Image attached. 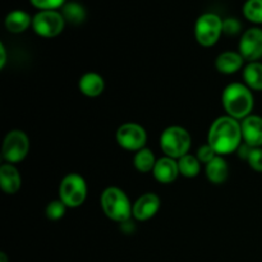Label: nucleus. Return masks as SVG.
Segmentation results:
<instances>
[{
  "instance_id": "nucleus-24",
  "label": "nucleus",
  "mask_w": 262,
  "mask_h": 262,
  "mask_svg": "<svg viewBox=\"0 0 262 262\" xmlns=\"http://www.w3.org/2000/svg\"><path fill=\"white\" fill-rule=\"evenodd\" d=\"M68 207L60 201V200H54V201H50L46 206V216H48L49 220H53V222H56V220L61 219V217L66 215V211Z\"/></svg>"
},
{
  "instance_id": "nucleus-23",
  "label": "nucleus",
  "mask_w": 262,
  "mask_h": 262,
  "mask_svg": "<svg viewBox=\"0 0 262 262\" xmlns=\"http://www.w3.org/2000/svg\"><path fill=\"white\" fill-rule=\"evenodd\" d=\"M243 15L250 22L262 25V0H247L243 4Z\"/></svg>"
},
{
  "instance_id": "nucleus-31",
  "label": "nucleus",
  "mask_w": 262,
  "mask_h": 262,
  "mask_svg": "<svg viewBox=\"0 0 262 262\" xmlns=\"http://www.w3.org/2000/svg\"><path fill=\"white\" fill-rule=\"evenodd\" d=\"M0 262H8L7 255H5L4 252H2V253H0Z\"/></svg>"
},
{
  "instance_id": "nucleus-16",
  "label": "nucleus",
  "mask_w": 262,
  "mask_h": 262,
  "mask_svg": "<svg viewBox=\"0 0 262 262\" xmlns=\"http://www.w3.org/2000/svg\"><path fill=\"white\" fill-rule=\"evenodd\" d=\"M78 89L87 97H97L104 92L105 81L99 73L87 72L79 78Z\"/></svg>"
},
{
  "instance_id": "nucleus-27",
  "label": "nucleus",
  "mask_w": 262,
  "mask_h": 262,
  "mask_svg": "<svg viewBox=\"0 0 262 262\" xmlns=\"http://www.w3.org/2000/svg\"><path fill=\"white\" fill-rule=\"evenodd\" d=\"M217 154L215 152L214 148L211 147V146L209 145V143H206V145H202L201 147H199V150H197V155L196 158L199 159L200 163L201 164H209L210 161L212 160V159L216 156Z\"/></svg>"
},
{
  "instance_id": "nucleus-22",
  "label": "nucleus",
  "mask_w": 262,
  "mask_h": 262,
  "mask_svg": "<svg viewBox=\"0 0 262 262\" xmlns=\"http://www.w3.org/2000/svg\"><path fill=\"white\" fill-rule=\"evenodd\" d=\"M178 166L181 176L186 177V178H194L201 171V163L196 156L191 155V154H187L183 158L178 159Z\"/></svg>"
},
{
  "instance_id": "nucleus-17",
  "label": "nucleus",
  "mask_w": 262,
  "mask_h": 262,
  "mask_svg": "<svg viewBox=\"0 0 262 262\" xmlns=\"http://www.w3.org/2000/svg\"><path fill=\"white\" fill-rule=\"evenodd\" d=\"M205 173L212 184H222L227 181L228 174H229V165L223 156L216 155L209 164H206Z\"/></svg>"
},
{
  "instance_id": "nucleus-8",
  "label": "nucleus",
  "mask_w": 262,
  "mask_h": 262,
  "mask_svg": "<svg viewBox=\"0 0 262 262\" xmlns=\"http://www.w3.org/2000/svg\"><path fill=\"white\" fill-rule=\"evenodd\" d=\"M66 23L63 14L58 10H40L32 17L33 31L45 38H53L60 35Z\"/></svg>"
},
{
  "instance_id": "nucleus-13",
  "label": "nucleus",
  "mask_w": 262,
  "mask_h": 262,
  "mask_svg": "<svg viewBox=\"0 0 262 262\" xmlns=\"http://www.w3.org/2000/svg\"><path fill=\"white\" fill-rule=\"evenodd\" d=\"M152 174L154 178H155L159 183H173V182L178 178V176H181V173H179L178 160H176V159L173 158H169V156L160 158L156 161L155 166H154Z\"/></svg>"
},
{
  "instance_id": "nucleus-28",
  "label": "nucleus",
  "mask_w": 262,
  "mask_h": 262,
  "mask_svg": "<svg viewBox=\"0 0 262 262\" xmlns=\"http://www.w3.org/2000/svg\"><path fill=\"white\" fill-rule=\"evenodd\" d=\"M248 165L255 171L262 173V147H255L248 158Z\"/></svg>"
},
{
  "instance_id": "nucleus-26",
  "label": "nucleus",
  "mask_w": 262,
  "mask_h": 262,
  "mask_svg": "<svg viewBox=\"0 0 262 262\" xmlns=\"http://www.w3.org/2000/svg\"><path fill=\"white\" fill-rule=\"evenodd\" d=\"M31 4L40 10H56L63 8L66 0H30Z\"/></svg>"
},
{
  "instance_id": "nucleus-21",
  "label": "nucleus",
  "mask_w": 262,
  "mask_h": 262,
  "mask_svg": "<svg viewBox=\"0 0 262 262\" xmlns=\"http://www.w3.org/2000/svg\"><path fill=\"white\" fill-rule=\"evenodd\" d=\"M156 158L152 151L147 147H143L142 150L137 151L133 156V165L140 173H148L154 170V166L156 164Z\"/></svg>"
},
{
  "instance_id": "nucleus-30",
  "label": "nucleus",
  "mask_w": 262,
  "mask_h": 262,
  "mask_svg": "<svg viewBox=\"0 0 262 262\" xmlns=\"http://www.w3.org/2000/svg\"><path fill=\"white\" fill-rule=\"evenodd\" d=\"M7 64V49L4 43H0V69H3Z\"/></svg>"
},
{
  "instance_id": "nucleus-18",
  "label": "nucleus",
  "mask_w": 262,
  "mask_h": 262,
  "mask_svg": "<svg viewBox=\"0 0 262 262\" xmlns=\"http://www.w3.org/2000/svg\"><path fill=\"white\" fill-rule=\"evenodd\" d=\"M32 26V18L25 10H13L5 17V28L12 33H22Z\"/></svg>"
},
{
  "instance_id": "nucleus-5",
  "label": "nucleus",
  "mask_w": 262,
  "mask_h": 262,
  "mask_svg": "<svg viewBox=\"0 0 262 262\" xmlns=\"http://www.w3.org/2000/svg\"><path fill=\"white\" fill-rule=\"evenodd\" d=\"M87 197V183L78 173H69L59 184V200L69 209L82 206Z\"/></svg>"
},
{
  "instance_id": "nucleus-12",
  "label": "nucleus",
  "mask_w": 262,
  "mask_h": 262,
  "mask_svg": "<svg viewBox=\"0 0 262 262\" xmlns=\"http://www.w3.org/2000/svg\"><path fill=\"white\" fill-rule=\"evenodd\" d=\"M243 142L251 147H262V117L260 115H248L241 120Z\"/></svg>"
},
{
  "instance_id": "nucleus-7",
  "label": "nucleus",
  "mask_w": 262,
  "mask_h": 262,
  "mask_svg": "<svg viewBox=\"0 0 262 262\" xmlns=\"http://www.w3.org/2000/svg\"><path fill=\"white\" fill-rule=\"evenodd\" d=\"M30 151V138L23 130L13 129L7 133L3 142L2 156L8 164H18L26 159Z\"/></svg>"
},
{
  "instance_id": "nucleus-20",
  "label": "nucleus",
  "mask_w": 262,
  "mask_h": 262,
  "mask_svg": "<svg viewBox=\"0 0 262 262\" xmlns=\"http://www.w3.org/2000/svg\"><path fill=\"white\" fill-rule=\"evenodd\" d=\"M61 14H63L66 22L71 25L78 26L86 20L87 12L83 5L78 2H68L61 8Z\"/></svg>"
},
{
  "instance_id": "nucleus-4",
  "label": "nucleus",
  "mask_w": 262,
  "mask_h": 262,
  "mask_svg": "<svg viewBox=\"0 0 262 262\" xmlns=\"http://www.w3.org/2000/svg\"><path fill=\"white\" fill-rule=\"evenodd\" d=\"M192 138L188 130L181 125H170L165 128L160 136V147L165 156L176 160L189 152Z\"/></svg>"
},
{
  "instance_id": "nucleus-9",
  "label": "nucleus",
  "mask_w": 262,
  "mask_h": 262,
  "mask_svg": "<svg viewBox=\"0 0 262 262\" xmlns=\"http://www.w3.org/2000/svg\"><path fill=\"white\" fill-rule=\"evenodd\" d=\"M117 138L118 145L122 148L128 151H137L142 150L147 142V132L142 125L137 124V123H124L120 125L117 130Z\"/></svg>"
},
{
  "instance_id": "nucleus-11",
  "label": "nucleus",
  "mask_w": 262,
  "mask_h": 262,
  "mask_svg": "<svg viewBox=\"0 0 262 262\" xmlns=\"http://www.w3.org/2000/svg\"><path fill=\"white\" fill-rule=\"evenodd\" d=\"M160 197L152 192L142 194L133 204L132 216L138 222H146L155 216L160 210Z\"/></svg>"
},
{
  "instance_id": "nucleus-3",
  "label": "nucleus",
  "mask_w": 262,
  "mask_h": 262,
  "mask_svg": "<svg viewBox=\"0 0 262 262\" xmlns=\"http://www.w3.org/2000/svg\"><path fill=\"white\" fill-rule=\"evenodd\" d=\"M100 205L104 214L113 222L124 224L132 217L133 204H130L125 192L118 187L105 188L100 197Z\"/></svg>"
},
{
  "instance_id": "nucleus-10",
  "label": "nucleus",
  "mask_w": 262,
  "mask_h": 262,
  "mask_svg": "<svg viewBox=\"0 0 262 262\" xmlns=\"http://www.w3.org/2000/svg\"><path fill=\"white\" fill-rule=\"evenodd\" d=\"M238 53L247 63L260 60L262 58V28L252 27L243 32Z\"/></svg>"
},
{
  "instance_id": "nucleus-2",
  "label": "nucleus",
  "mask_w": 262,
  "mask_h": 262,
  "mask_svg": "<svg viewBox=\"0 0 262 262\" xmlns=\"http://www.w3.org/2000/svg\"><path fill=\"white\" fill-rule=\"evenodd\" d=\"M222 102L227 115L237 120H243L251 115L255 106L252 91L241 82H233L225 87L222 95Z\"/></svg>"
},
{
  "instance_id": "nucleus-25",
  "label": "nucleus",
  "mask_w": 262,
  "mask_h": 262,
  "mask_svg": "<svg viewBox=\"0 0 262 262\" xmlns=\"http://www.w3.org/2000/svg\"><path fill=\"white\" fill-rule=\"evenodd\" d=\"M242 31V23L237 18L228 17L223 19V33L227 36H237Z\"/></svg>"
},
{
  "instance_id": "nucleus-14",
  "label": "nucleus",
  "mask_w": 262,
  "mask_h": 262,
  "mask_svg": "<svg viewBox=\"0 0 262 262\" xmlns=\"http://www.w3.org/2000/svg\"><path fill=\"white\" fill-rule=\"evenodd\" d=\"M245 59L235 51H224L215 59V68L222 74H234L245 68Z\"/></svg>"
},
{
  "instance_id": "nucleus-15",
  "label": "nucleus",
  "mask_w": 262,
  "mask_h": 262,
  "mask_svg": "<svg viewBox=\"0 0 262 262\" xmlns=\"http://www.w3.org/2000/svg\"><path fill=\"white\" fill-rule=\"evenodd\" d=\"M22 186V178L14 164H3L0 166V187L7 194L17 193Z\"/></svg>"
},
{
  "instance_id": "nucleus-1",
  "label": "nucleus",
  "mask_w": 262,
  "mask_h": 262,
  "mask_svg": "<svg viewBox=\"0 0 262 262\" xmlns=\"http://www.w3.org/2000/svg\"><path fill=\"white\" fill-rule=\"evenodd\" d=\"M243 142L241 120L229 115L216 118L210 125L207 143L220 156L235 152Z\"/></svg>"
},
{
  "instance_id": "nucleus-29",
  "label": "nucleus",
  "mask_w": 262,
  "mask_h": 262,
  "mask_svg": "<svg viewBox=\"0 0 262 262\" xmlns=\"http://www.w3.org/2000/svg\"><path fill=\"white\" fill-rule=\"evenodd\" d=\"M253 148H255V147H251V146L247 145L246 142H242V143H241L239 147H238V150L235 151V152L238 154V156H239L242 160H248L251 151H252Z\"/></svg>"
},
{
  "instance_id": "nucleus-19",
  "label": "nucleus",
  "mask_w": 262,
  "mask_h": 262,
  "mask_svg": "<svg viewBox=\"0 0 262 262\" xmlns=\"http://www.w3.org/2000/svg\"><path fill=\"white\" fill-rule=\"evenodd\" d=\"M243 81L251 91H262V63L251 61L243 68Z\"/></svg>"
},
{
  "instance_id": "nucleus-6",
  "label": "nucleus",
  "mask_w": 262,
  "mask_h": 262,
  "mask_svg": "<svg viewBox=\"0 0 262 262\" xmlns=\"http://www.w3.org/2000/svg\"><path fill=\"white\" fill-rule=\"evenodd\" d=\"M223 35V19L215 13L200 15L194 25V37L204 48H211Z\"/></svg>"
}]
</instances>
